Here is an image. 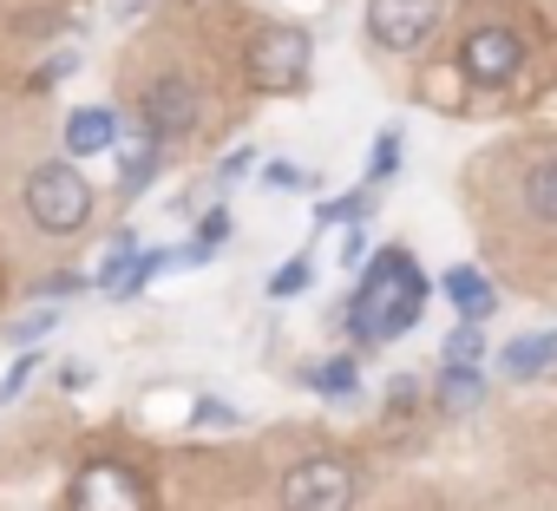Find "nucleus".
Instances as JSON below:
<instances>
[{
	"label": "nucleus",
	"mask_w": 557,
	"mask_h": 511,
	"mask_svg": "<svg viewBox=\"0 0 557 511\" xmlns=\"http://www.w3.org/2000/svg\"><path fill=\"white\" fill-rule=\"evenodd\" d=\"M21 203H27V216H34L47 236H73V229H86V223H92L99 190L86 184V171H79V164L47 158V164H34V171H27Z\"/></svg>",
	"instance_id": "1"
},
{
	"label": "nucleus",
	"mask_w": 557,
	"mask_h": 511,
	"mask_svg": "<svg viewBox=\"0 0 557 511\" xmlns=\"http://www.w3.org/2000/svg\"><path fill=\"white\" fill-rule=\"evenodd\" d=\"M420 302H426L420 270L407 263L400 249H387L381 263L368 270V289H361V302H355V328H361L368 341H387V335H400V328L420 315Z\"/></svg>",
	"instance_id": "2"
},
{
	"label": "nucleus",
	"mask_w": 557,
	"mask_h": 511,
	"mask_svg": "<svg viewBox=\"0 0 557 511\" xmlns=\"http://www.w3.org/2000/svg\"><path fill=\"white\" fill-rule=\"evenodd\" d=\"M309 66H315V47H309V34L302 27H256L249 34V53H243V73H249V86L256 92H275V99H289V92H302L309 86Z\"/></svg>",
	"instance_id": "3"
},
{
	"label": "nucleus",
	"mask_w": 557,
	"mask_h": 511,
	"mask_svg": "<svg viewBox=\"0 0 557 511\" xmlns=\"http://www.w3.org/2000/svg\"><path fill=\"white\" fill-rule=\"evenodd\" d=\"M66 511H151V485L132 459L99 452L66 478Z\"/></svg>",
	"instance_id": "4"
},
{
	"label": "nucleus",
	"mask_w": 557,
	"mask_h": 511,
	"mask_svg": "<svg viewBox=\"0 0 557 511\" xmlns=\"http://www.w3.org/2000/svg\"><path fill=\"white\" fill-rule=\"evenodd\" d=\"M283 511H355V498H361V478H355V465L348 459H335V452H309V459H296L289 472H283Z\"/></svg>",
	"instance_id": "5"
},
{
	"label": "nucleus",
	"mask_w": 557,
	"mask_h": 511,
	"mask_svg": "<svg viewBox=\"0 0 557 511\" xmlns=\"http://www.w3.org/2000/svg\"><path fill=\"white\" fill-rule=\"evenodd\" d=\"M459 73L479 92H505L524 73V34H511V27H472L459 40Z\"/></svg>",
	"instance_id": "6"
},
{
	"label": "nucleus",
	"mask_w": 557,
	"mask_h": 511,
	"mask_svg": "<svg viewBox=\"0 0 557 511\" xmlns=\"http://www.w3.org/2000/svg\"><path fill=\"white\" fill-rule=\"evenodd\" d=\"M361 27L381 53H420L440 27V0H368Z\"/></svg>",
	"instance_id": "7"
},
{
	"label": "nucleus",
	"mask_w": 557,
	"mask_h": 511,
	"mask_svg": "<svg viewBox=\"0 0 557 511\" xmlns=\"http://www.w3.org/2000/svg\"><path fill=\"white\" fill-rule=\"evenodd\" d=\"M138 119H145L151 145H177V138H190L197 119H203L197 86H190L184 73H158V79L145 86V99H138Z\"/></svg>",
	"instance_id": "8"
},
{
	"label": "nucleus",
	"mask_w": 557,
	"mask_h": 511,
	"mask_svg": "<svg viewBox=\"0 0 557 511\" xmlns=\"http://www.w3.org/2000/svg\"><path fill=\"white\" fill-rule=\"evenodd\" d=\"M524 210H531L537 223H550V229H557V151H550V158H537V164L524 171Z\"/></svg>",
	"instance_id": "9"
},
{
	"label": "nucleus",
	"mask_w": 557,
	"mask_h": 511,
	"mask_svg": "<svg viewBox=\"0 0 557 511\" xmlns=\"http://www.w3.org/2000/svg\"><path fill=\"white\" fill-rule=\"evenodd\" d=\"M66 145H73L79 158H99V151H112V112H73V125H66Z\"/></svg>",
	"instance_id": "10"
},
{
	"label": "nucleus",
	"mask_w": 557,
	"mask_h": 511,
	"mask_svg": "<svg viewBox=\"0 0 557 511\" xmlns=\"http://www.w3.org/2000/svg\"><path fill=\"white\" fill-rule=\"evenodd\" d=\"M446 289H453L459 315H472V322H479V315H492V302H498V296H492V283H485V276H472V270H453V276H446Z\"/></svg>",
	"instance_id": "11"
},
{
	"label": "nucleus",
	"mask_w": 557,
	"mask_h": 511,
	"mask_svg": "<svg viewBox=\"0 0 557 511\" xmlns=\"http://www.w3.org/2000/svg\"><path fill=\"white\" fill-rule=\"evenodd\" d=\"M544 361H557V354H550V335H531V341H511V348H505V374H518V381L537 374Z\"/></svg>",
	"instance_id": "12"
},
{
	"label": "nucleus",
	"mask_w": 557,
	"mask_h": 511,
	"mask_svg": "<svg viewBox=\"0 0 557 511\" xmlns=\"http://www.w3.org/2000/svg\"><path fill=\"white\" fill-rule=\"evenodd\" d=\"M472 400H479V374L453 367V374H446V407H472Z\"/></svg>",
	"instance_id": "13"
},
{
	"label": "nucleus",
	"mask_w": 557,
	"mask_h": 511,
	"mask_svg": "<svg viewBox=\"0 0 557 511\" xmlns=\"http://www.w3.org/2000/svg\"><path fill=\"white\" fill-rule=\"evenodd\" d=\"M479 348H485V341H479V328H459V335L446 341V354H453V367H466V361H479Z\"/></svg>",
	"instance_id": "14"
},
{
	"label": "nucleus",
	"mask_w": 557,
	"mask_h": 511,
	"mask_svg": "<svg viewBox=\"0 0 557 511\" xmlns=\"http://www.w3.org/2000/svg\"><path fill=\"white\" fill-rule=\"evenodd\" d=\"M309 283V263H289L283 276H275V296H289V289H302Z\"/></svg>",
	"instance_id": "15"
},
{
	"label": "nucleus",
	"mask_w": 557,
	"mask_h": 511,
	"mask_svg": "<svg viewBox=\"0 0 557 511\" xmlns=\"http://www.w3.org/2000/svg\"><path fill=\"white\" fill-rule=\"evenodd\" d=\"M550 354H557V335H550Z\"/></svg>",
	"instance_id": "16"
}]
</instances>
